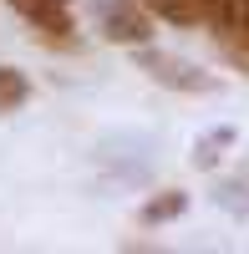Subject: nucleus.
Wrapping results in <instances>:
<instances>
[{"instance_id": "nucleus-1", "label": "nucleus", "mask_w": 249, "mask_h": 254, "mask_svg": "<svg viewBox=\"0 0 249 254\" xmlns=\"http://www.w3.org/2000/svg\"><path fill=\"white\" fill-rule=\"evenodd\" d=\"M132 56H137V71L148 76V81H158V87H168V92H183V97H209V92H219V76L198 71L193 61H183V56H173V51L132 46Z\"/></svg>"}, {"instance_id": "nucleus-2", "label": "nucleus", "mask_w": 249, "mask_h": 254, "mask_svg": "<svg viewBox=\"0 0 249 254\" xmlns=\"http://www.w3.org/2000/svg\"><path fill=\"white\" fill-rule=\"evenodd\" d=\"M97 31L117 46H148L153 41V10L142 0H102L97 5Z\"/></svg>"}, {"instance_id": "nucleus-3", "label": "nucleus", "mask_w": 249, "mask_h": 254, "mask_svg": "<svg viewBox=\"0 0 249 254\" xmlns=\"http://www.w3.org/2000/svg\"><path fill=\"white\" fill-rule=\"evenodd\" d=\"M5 5L20 10V20H31V26L41 36H51V41H71V31H76L66 0H5Z\"/></svg>"}, {"instance_id": "nucleus-4", "label": "nucleus", "mask_w": 249, "mask_h": 254, "mask_svg": "<svg viewBox=\"0 0 249 254\" xmlns=\"http://www.w3.org/2000/svg\"><path fill=\"white\" fill-rule=\"evenodd\" d=\"M183 208H188V193H178V188H168V193H158V198H148L142 203V224L148 229H158V224H173Z\"/></svg>"}, {"instance_id": "nucleus-5", "label": "nucleus", "mask_w": 249, "mask_h": 254, "mask_svg": "<svg viewBox=\"0 0 249 254\" xmlns=\"http://www.w3.org/2000/svg\"><path fill=\"white\" fill-rule=\"evenodd\" d=\"M31 102V81H26V71H15V66H5L0 61V112H20Z\"/></svg>"}, {"instance_id": "nucleus-6", "label": "nucleus", "mask_w": 249, "mask_h": 254, "mask_svg": "<svg viewBox=\"0 0 249 254\" xmlns=\"http://www.w3.org/2000/svg\"><path fill=\"white\" fill-rule=\"evenodd\" d=\"M158 20H168V26H203L198 15V0H142Z\"/></svg>"}, {"instance_id": "nucleus-7", "label": "nucleus", "mask_w": 249, "mask_h": 254, "mask_svg": "<svg viewBox=\"0 0 249 254\" xmlns=\"http://www.w3.org/2000/svg\"><path fill=\"white\" fill-rule=\"evenodd\" d=\"M229 142H234V132H229V127H214V132L198 142L193 163H198V168H214V163H219V147H229Z\"/></svg>"}, {"instance_id": "nucleus-8", "label": "nucleus", "mask_w": 249, "mask_h": 254, "mask_svg": "<svg viewBox=\"0 0 249 254\" xmlns=\"http://www.w3.org/2000/svg\"><path fill=\"white\" fill-rule=\"evenodd\" d=\"M219 203L229 208V214L249 219V188H219Z\"/></svg>"}]
</instances>
